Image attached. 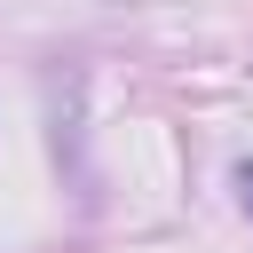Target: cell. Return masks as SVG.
I'll return each mask as SVG.
<instances>
[{
	"label": "cell",
	"mask_w": 253,
	"mask_h": 253,
	"mask_svg": "<svg viewBox=\"0 0 253 253\" xmlns=\"http://www.w3.org/2000/svg\"><path fill=\"white\" fill-rule=\"evenodd\" d=\"M237 206H245V213H253V158H245V166H237Z\"/></svg>",
	"instance_id": "6da1fadb"
}]
</instances>
